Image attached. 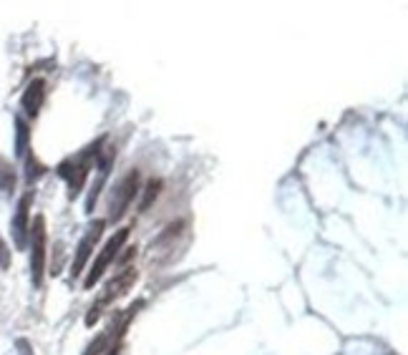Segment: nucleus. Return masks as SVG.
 Segmentation results:
<instances>
[{"label": "nucleus", "mask_w": 408, "mask_h": 355, "mask_svg": "<svg viewBox=\"0 0 408 355\" xmlns=\"http://www.w3.org/2000/svg\"><path fill=\"white\" fill-rule=\"evenodd\" d=\"M30 242H33V255H30L33 282L40 285V280H43V264H46V227H43V217H35L33 229H30Z\"/></svg>", "instance_id": "obj_4"}, {"label": "nucleus", "mask_w": 408, "mask_h": 355, "mask_svg": "<svg viewBox=\"0 0 408 355\" xmlns=\"http://www.w3.org/2000/svg\"><path fill=\"white\" fill-rule=\"evenodd\" d=\"M104 227H106V222H101V219H98V222H93V227L86 232V237L81 240L78 250H76L74 267H71V277H78L81 272H83V267H86L88 257H91V252H93V247H96L98 237L104 235Z\"/></svg>", "instance_id": "obj_5"}, {"label": "nucleus", "mask_w": 408, "mask_h": 355, "mask_svg": "<svg viewBox=\"0 0 408 355\" xmlns=\"http://www.w3.org/2000/svg\"><path fill=\"white\" fill-rule=\"evenodd\" d=\"M6 264H8V250L3 245V240H0V267H6Z\"/></svg>", "instance_id": "obj_9"}, {"label": "nucleus", "mask_w": 408, "mask_h": 355, "mask_svg": "<svg viewBox=\"0 0 408 355\" xmlns=\"http://www.w3.org/2000/svg\"><path fill=\"white\" fill-rule=\"evenodd\" d=\"M30 199L33 197L25 194L23 199H21V204H18V214L16 219H13V232H16V245L23 247L25 240H28V206H30Z\"/></svg>", "instance_id": "obj_6"}, {"label": "nucleus", "mask_w": 408, "mask_h": 355, "mask_svg": "<svg viewBox=\"0 0 408 355\" xmlns=\"http://www.w3.org/2000/svg\"><path fill=\"white\" fill-rule=\"evenodd\" d=\"M136 192H139V174L132 172V174H127V177L121 179L119 187L111 192V204H109L111 206V217L119 219L121 214L127 212Z\"/></svg>", "instance_id": "obj_3"}, {"label": "nucleus", "mask_w": 408, "mask_h": 355, "mask_svg": "<svg viewBox=\"0 0 408 355\" xmlns=\"http://www.w3.org/2000/svg\"><path fill=\"white\" fill-rule=\"evenodd\" d=\"M127 237H129V229H119L114 237H111L109 242H106V247L101 250V255L96 257V262L91 264V269H88V275H86V280H83V287L86 290H91L93 285H96L101 277H104V272L109 269V264L116 260V255L121 252V247H124V242H127Z\"/></svg>", "instance_id": "obj_2"}, {"label": "nucleus", "mask_w": 408, "mask_h": 355, "mask_svg": "<svg viewBox=\"0 0 408 355\" xmlns=\"http://www.w3.org/2000/svg\"><path fill=\"white\" fill-rule=\"evenodd\" d=\"M136 282V269L134 267H124L119 272V275L114 277V280L106 285V290H104V295L98 298V303H96V308H91V313H88V318H86V325H93V322L98 320V315H101V310L106 308V305H111L116 298H121L124 292L129 290V287Z\"/></svg>", "instance_id": "obj_1"}, {"label": "nucleus", "mask_w": 408, "mask_h": 355, "mask_svg": "<svg viewBox=\"0 0 408 355\" xmlns=\"http://www.w3.org/2000/svg\"><path fill=\"white\" fill-rule=\"evenodd\" d=\"M106 340H109V335H98V338L93 340L91 345H88L86 355H98V353H101V350L106 348Z\"/></svg>", "instance_id": "obj_8"}, {"label": "nucleus", "mask_w": 408, "mask_h": 355, "mask_svg": "<svg viewBox=\"0 0 408 355\" xmlns=\"http://www.w3.org/2000/svg\"><path fill=\"white\" fill-rule=\"evenodd\" d=\"M43 98H46V83L40 78H35L23 93V109L28 111L30 116H35L43 106Z\"/></svg>", "instance_id": "obj_7"}]
</instances>
